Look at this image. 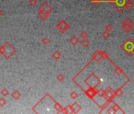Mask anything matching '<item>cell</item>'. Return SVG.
<instances>
[{
    "label": "cell",
    "instance_id": "6da1fadb",
    "mask_svg": "<svg viewBox=\"0 0 134 114\" xmlns=\"http://www.w3.org/2000/svg\"><path fill=\"white\" fill-rule=\"evenodd\" d=\"M121 49L125 51V54L129 56L132 55L134 52V41L132 38L129 37L121 46Z\"/></svg>",
    "mask_w": 134,
    "mask_h": 114
},
{
    "label": "cell",
    "instance_id": "7a4b0ae2",
    "mask_svg": "<svg viewBox=\"0 0 134 114\" xmlns=\"http://www.w3.org/2000/svg\"><path fill=\"white\" fill-rule=\"evenodd\" d=\"M133 25H134L133 22L129 18H126L121 22V29L125 33H129L133 28Z\"/></svg>",
    "mask_w": 134,
    "mask_h": 114
},
{
    "label": "cell",
    "instance_id": "3957f363",
    "mask_svg": "<svg viewBox=\"0 0 134 114\" xmlns=\"http://www.w3.org/2000/svg\"><path fill=\"white\" fill-rule=\"evenodd\" d=\"M114 96H115V95H114V92L112 90V89H111L110 87H108V88L106 90V91H105L104 97H105L108 101H110V100H112V99L114 98Z\"/></svg>",
    "mask_w": 134,
    "mask_h": 114
},
{
    "label": "cell",
    "instance_id": "277c9868",
    "mask_svg": "<svg viewBox=\"0 0 134 114\" xmlns=\"http://www.w3.org/2000/svg\"><path fill=\"white\" fill-rule=\"evenodd\" d=\"M124 7L126 8V9H128V10L132 9V7H133V3H132V2L131 1V0H126V2H125V5H124Z\"/></svg>",
    "mask_w": 134,
    "mask_h": 114
},
{
    "label": "cell",
    "instance_id": "5b68a950",
    "mask_svg": "<svg viewBox=\"0 0 134 114\" xmlns=\"http://www.w3.org/2000/svg\"><path fill=\"white\" fill-rule=\"evenodd\" d=\"M123 94H124V92H123V90H122L121 88L118 89V90H116V91L114 92V95H115V96H118V97H121V96L123 95Z\"/></svg>",
    "mask_w": 134,
    "mask_h": 114
},
{
    "label": "cell",
    "instance_id": "8992f818",
    "mask_svg": "<svg viewBox=\"0 0 134 114\" xmlns=\"http://www.w3.org/2000/svg\"><path fill=\"white\" fill-rule=\"evenodd\" d=\"M116 9H117V11H119V12H123L124 11V10L125 9L123 6H116Z\"/></svg>",
    "mask_w": 134,
    "mask_h": 114
},
{
    "label": "cell",
    "instance_id": "52a82bcc",
    "mask_svg": "<svg viewBox=\"0 0 134 114\" xmlns=\"http://www.w3.org/2000/svg\"><path fill=\"white\" fill-rule=\"evenodd\" d=\"M102 37H103L104 39H107V38H109V37H110V33H109V32L105 31L104 33H103Z\"/></svg>",
    "mask_w": 134,
    "mask_h": 114
},
{
    "label": "cell",
    "instance_id": "ba28073f",
    "mask_svg": "<svg viewBox=\"0 0 134 114\" xmlns=\"http://www.w3.org/2000/svg\"><path fill=\"white\" fill-rule=\"evenodd\" d=\"M107 112H108V113H110V112H111V113H116L117 111L115 110V108H114V106H111V107L109 108V110L107 111Z\"/></svg>",
    "mask_w": 134,
    "mask_h": 114
},
{
    "label": "cell",
    "instance_id": "9c48e42d",
    "mask_svg": "<svg viewBox=\"0 0 134 114\" xmlns=\"http://www.w3.org/2000/svg\"><path fill=\"white\" fill-rule=\"evenodd\" d=\"M112 30H113V27H112V25H107L106 26V31H107V32L110 33Z\"/></svg>",
    "mask_w": 134,
    "mask_h": 114
},
{
    "label": "cell",
    "instance_id": "30bf717a",
    "mask_svg": "<svg viewBox=\"0 0 134 114\" xmlns=\"http://www.w3.org/2000/svg\"><path fill=\"white\" fill-rule=\"evenodd\" d=\"M115 72L118 74V75H120V74H123V71H122V70L120 68H118V67H116V69H115Z\"/></svg>",
    "mask_w": 134,
    "mask_h": 114
}]
</instances>
